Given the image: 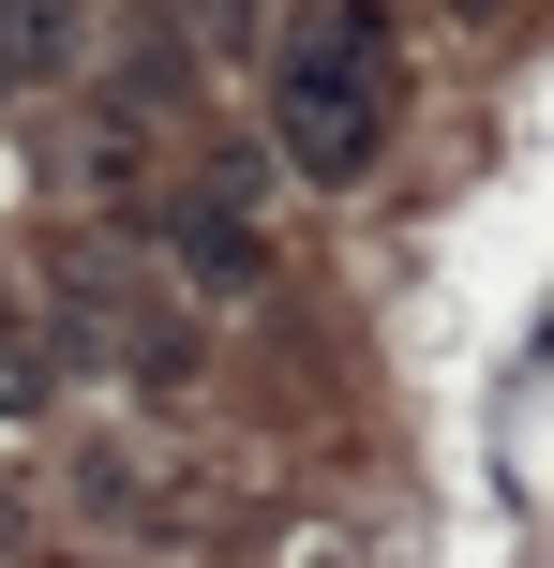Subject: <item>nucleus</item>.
<instances>
[{"mask_svg":"<svg viewBox=\"0 0 554 568\" xmlns=\"http://www.w3.org/2000/svg\"><path fill=\"white\" fill-rule=\"evenodd\" d=\"M255 90H270V150H285L315 195H345V180H375L390 135H405V30H390L375 0H315V16L270 30Z\"/></svg>","mask_w":554,"mask_h":568,"instance_id":"obj_1","label":"nucleus"},{"mask_svg":"<svg viewBox=\"0 0 554 568\" xmlns=\"http://www.w3.org/2000/svg\"><path fill=\"white\" fill-rule=\"evenodd\" d=\"M150 240H165V270L195 284V300H270V225L240 180H180V195H150Z\"/></svg>","mask_w":554,"mask_h":568,"instance_id":"obj_2","label":"nucleus"},{"mask_svg":"<svg viewBox=\"0 0 554 568\" xmlns=\"http://www.w3.org/2000/svg\"><path fill=\"white\" fill-rule=\"evenodd\" d=\"M105 105L180 120V105H195V45H180V30H135V45H120V75H105Z\"/></svg>","mask_w":554,"mask_h":568,"instance_id":"obj_3","label":"nucleus"},{"mask_svg":"<svg viewBox=\"0 0 554 568\" xmlns=\"http://www.w3.org/2000/svg\"><path fill=\"white\" fill-rule=\"evenodd\" d=\"M46 389H60V344H30V314L0 300V419H30Z\"/></svg>","mask_w":554,"mask_h":568,"instance_id":"obj_4","label":"nucleus"},{"mask_svg":"<svg viewBox=\"0 0 554 568\" xmlns=\"http://www.w3.org/2000/svg\"><path fill=\"white\" fill-rule=\"evenodd\" d=\"M195 30H210V45H240V60H270V16H255V0H195Z\"/></svg>","mask_w":554,"mask_h":568,"instance_id":"obj_5","label":"nucleus"},{"mask_svg":"<svg viewBox=\"0 0 554 568\" xmlns=\"http://www.w3.org/2000/svg\"><path fill=\"white\" fill-rule=\"evenodd\" d=\"M450 16H495V0H450Z\"/></svg>","mask_w":554,"mask_h":568,"instance_id":"obj_6","label":"nucleus"},{"mask_svg":"<svg viewBox=\"0 0 554 568\" xmlns=\"http://www.w3.org/2000/svg\"><path fill=\"white\" fill-rule=\"evenodd\" d=\"M46 568H90V554H46Z\"/></svg>","mask_w":554,"mask_h":568,"instance_id":"obj_7","label":"nucleus"}]
</instances>
